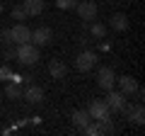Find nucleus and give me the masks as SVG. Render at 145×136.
<instances>
[{"label": "nucleus", "mask_w": 145, "mask_h": 136, "mask_svg": "<svg viewBox=\"0 0 145 136\" xmlns=\"http://www.w3.org/2000/svg\"><path fill=\"white\" fill-rule=\"evenodd\" d=\"M12 17H15L17 22H24V20H27V10H24V5H15V7H12Z\"/></svg>", "instance_id": "19"}, {"label": "nucleus", "mask_w": 145, "mask_h": 136, "mask_svg": "<svg viewBox=\"0 0 145 136\" xmlns=\"http://www.w3.org/2000/svg\"><path fill=\"white\" fill-rule=\"evenodd\" d=\"M94 121H97L99 134H114V121H111V114L102 117V119H94Z\"/></svg>", "instance_id": "16"}, {"label": "nucleus", "mask_w": 145, "mask_h": 136, "mask_svg": "<svg viewBox=\"0 0 145 136\" xmlns=\"http://www.w3.org/2000/svg\"><path fill=\"white\" fill-rule=\"evenodd\" d=\"M31 42H34V46H48V44L53 42L51 27H36V29L31 32Z\"/></svg>", "instance_id": "4"}, {"label": "nucleus", "mask_w": 145, "mask_h": 136, "mask_svg": "<svg viewBox=\"0 0 145 136\" xmlns=\"http://www.w3.org/2000/svg\"><path fill=\"white\" fill-rule=\"evenodd\" d=\"M109 22H111V29L114 32H126L128 29V17H126L123 12H114Z\"/></svg>", "instance_id": "13"}, {"label": "nucleus", "mask_w": 145, "mask_h": 136, "mask_svg": "<svg viewBox=\"0 0 145 136\" xmlns=\"http://www.w3.org/2000/svg\"><path fill=\"white\" fill-rule=\"evenodd\" d=\"M87 114L92 117V119H102V117L111 114V110H109V105L104 102V100H92L87 107Z\"/></svg>", "instance_id": "8"}, {"label": "nucleus", "mask_w": 145, "mask_h": 136, "mask_svg": "<svg viewBox=\"0 0 145 136\" xmlns=\"http://www.w3.org/2000/svg\"><path fill=\"white\" fill-rule=\"evenodd\" d=\"M94 63H97V53H94V51H80L78 56H75V68H78L80 73L92 71Z\"/></svg>", "instance_id": "2"}, {"label": "nucleus", "mask_w": 145, "mask_h": 136, "mask_svg": "<svg viewBox=\"0 0 145 136\" xmlns=\"http://www.w3.org/2000/svg\"><path fill=\"white\" fill-rule=\"evenodd\" d=\"M12 78V68L10 66H0V80H10Z\"/></svg>", "instance_id": "21"}, {"label": "nucleus", "mask_w": 145, "mask_h": 136, "mask_svg": "<svg viewBox=\"0 0 145 136\" xmlns=\"http://www.w3.org/2000/svg\"><path fill=\"white\" fill-rule=\"evenodd\" d=\"M53 3H56V7H58V10H72V7L78 5L75 0H53Z\"/></svg>", "instance_id": "20"}, {"label": "nucleus", "mask_w": 145, "mask_h": 136, "mask_svg": "<svg viewBox=\"0 0 145 136\" xmlns=\"http://www.w3.org/2000/svg\"><path fill=\"white\" fill-rule=\"evenodd\" d=\"M10 42H12V44L31 42V29H29L27 24H22V22H20V24H15V27L10 29Z\"/></svg>", "instance_id": "5"}, {"label": "nucleus", "mask_w": 145, "mask_h": 136, "mask_svg": "<svg viewBox=\"0 0 145 136\" xmlns=\"http://www.w3.org/2000/svg\"><path fill=\"white\" fill-rule=\"evenodd\" d=\"M22 97H24L27 102H31V105H41L44 102V90L39 88V85H29V88L22 92Z\"/></svg>", "instance_id": "10"}, {"label": "nucleus", "mask_w": 145, "mask_h": 136, "mask_svg": "<svg viewBox=\"0 0 145 136\" xmlns=\"http://www.w3.org/2000/svg\"><path fill=\"white\" fill-rule=\"evenodd\" d=\"M89 34H92L94 39H104V37H106V24L92 20V24H89Z\"/></svg>", "instance_id": "17"}, {"label": "nucleus", "mask_w": 145, "mask_h": 136, "mask_svg": "<svg viewBox=\"0 0 145 136\" xmlns=\"http://www.w3.org/2000/svg\"><path fill=\"white\" fill-rule=\"evenodd\" d=\"M128 121H133V124L143 126V124H145V107H143V105L133 107V110L128 112Z\"/></svg>", "instance_id": "15"}, {"label": "nucleus", "mask_w": 145, "mask_h": 136, "mask_svg": "<svg viewBox=\"0 0 145 136\" xmlns=\"http://www.w3.org/2000/svg\"><path fill=\"white\" fill-rule=\"evenodd\" d=\"M70 119H72V126H78V129H85V126L92 121V117L87 114V110H75L70 114Z\"/></svg>", "instance_id": "12"}, {"label": "nucleus", "mask_w": 145, "mask_h": 136, "mask_svg": "<svg viewBox=\"0 0 145 136\" xmlns=\"http://www.w3.org/2000/svg\"><path fill=\"white\" fill-rule=\"evenodd\" d=\"M0 12H3V3H0Z\"/></svg>", "instance_id": "23"}, {"label": "nucleus", "mask_w": 145, "mask_h": 136, "mask_svg": "<svg viewBox=\"0 0 145 136\" xmlns=\"http://www.w3.org/2000/svg\"><path fill=\"white\" fill-rule=\"evenodd\" d=\"M48 73H51V78H53V80H61V78H65L68 66L61 61V58H53V61L48 63Z\"/></svg>", "instance_id": "11"}, {"label": "nucleus", "mask_w": 145, "mask_h": 136, "mask_svg": "<svg viewBox=\"0 0 145 136\" xmlns=\"http://www.w3.org/2000/svg\"><path fill=\"white\" fill-rule=\"evenodd\" d=\"M97 85H99L102 90H111V88L116 85V73H114L109 66H102V68L97 71Z\"/></svg>", "instance_id": "3"}, {"label": "nucleus", "mask_w": 145, "mask_h": 136, "mask_svg": "<svg viewBox=\"0 0 145 136\" xmlns=\"http://www.w3.org/2000/svg\"><path fill=\"white\" fill-rule=\"evenodd\" d=\"M75 10H78L80 20H85V22H92L94 17H97L99 7H97V3H92V0H87V3H78V5H75Z\"/></svg>", "instance_id": "6"}, {"label": "nucleus", "mask_w": 145, "mask_h": 136, "mask_svg": "<svg viewBox=\"0 0 145 136\" xmlns=\"http://www.w3.org/2000/svg\"><path fill=\"white\" fill-rule=\"evenodd\" d=\"M5 95H7V100H20V97H22L20 83H12V80H10V85L5 88Z\"/></svg>", "instance_id": "18"}, {"label": "nucleus", "mask_w": 145, "mask_h": 136, "mask_svg": "<svg viewBox=\"0 0 145 136\" xmlns=\"http://www.w3.org/2000/svg\"><path fill=\"white\" fill-rule=\"evenodd\" d=\"M85 134H87V136H99V129H97V124H92V121H89V124L87 126H85Z\"/></svg>", "instance_id": "22"}, {"label": "nucleus", "mask_w": 145, "mask_h": 136, "mask_svg": "<svg viewBox=\"0 0 145 136\" xmlns=\"http://www.w3.org/2000/svg\"><path fill=\"white\" fill-rule=\"evenodd\" d=\"M22 5L27 10V17H36V15L44 12V0H24Z\"/></svg>", "instance_id": "14"}, {"label": "nucleus", "mask_w": 145, "mask_h": 136, "mask_svg": "<svg viewBox=\"0 0 145 136\" xmlns=\"http://www.w3.org/2000/svg\"><path fill=\"white\" fill-rule=\"evenodd\" d=\"M116 85H119V90L126 95V97L135 95V90H138V80L131 78V75H121V78H116Z\"/></svg>", "instance_id": "9"}, {"label": "nucleus", "mask_w": 145, "mask_h": 136, "mask_svg": "<svg viewBox=\"0 0 145 136\" xmlns=\"http://www.w3.org/2000/svg\"><path fill=\"white\" fill-rule=\"evenodd\" d=\"M17 61L24 63V66H36L39 63V46H34L31 42H24V44H17Z\"/></svg>", "instance_id": "1"}, {"label": "nucleus", "mask_w": 145, "mask_h": 136, "mask_svg": "<svg viewBox=\"0 0 145 136\" xmlns=\"http://www.w3.org/2000/svg\"><path fill=\"white\" fill-rule=\"evenodd\" d=\"M106 92H109V95H106V100H104V102L109 105V110L121 112V107H123L126 102H128V100H126V95L121 92V90H114V88H111V90H106Z\"/></svg>", "instance_id": "7"}]
</instances>
